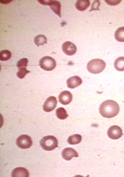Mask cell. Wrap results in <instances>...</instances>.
<instances>
[{"label":"cell","instance_id":"cell-1","mask_svg":"<svg viewBox=\"0 0 124 177\" xmlns=\"http://www.w3.org/2000/svg\"><path fill=\"white\" fill-rule=\"evenodd\" d=\"M119 106L115 101L112 100H106L100 104L99 111L103 117L110 118L115 117L118 113Z\"/></svg>","mask_w":124,"mask_h":177},{"label":"cell","instance_id":"cell-2","mask_svg":"<svg viewBox=\"0 0 124 177\" xmlns=\"http://www.w3.org/2000/svg\"><path fill=\"white\" fill-rule=\"evenodd\" d=\"M106 66L105 62L100 59H94L89 61L87 67V70L93 74H97L102 72Z\"/></svg>","mask_w":124,"mask_h":177},{"label":"cell","instance_id":"cell-3","mask_svg":"<svg viewBox=\"0 0 124 177\" xmlns=\"http://www.w3.org/2000/svg\"><path fill=\"white\" fill-rule=\"evenodd\" d=\"M40 144L44 150L51 151L58 147V142L54 136L48 135L43 137L40 140Z\"/></svg>","mask_w":124,"mask_h":177},{"label":"cell","instance_id":"cell-4","mask_svg":"<svg viewBox=\"0 0 124 177\" xmlns=\"http://www.w3.org/2000/svg\"><path fill=\"white\" fill-rule=\"evenodd\" d=\"M39 65L43 69L48 71L53 70L56 65V62L52 58L45 56L42 57L39 60Z\"/></svg>","mask_w":124,"mask_h":177},{"label":"cell","instance_id":"cell-5","mask_svg":"<svg viewBox=\"0 0 124 177\" xmlns=\"http://www.w3.org/2000/svg\"><path fill=\"white\" fill-rule=\"evenodd\" d=\"M32 141L31 137L26 135H23L17 137L16 144L19 148L23 149L29 148L32 145Z\"/></svg>","mask_w":124,"mask_h":177},{"label":"cell","instance_id":"cell-6","mask_svg":"<svg viewBox=\"0 0 124 177\" xmlns=\"http://www.w3.org/2000/svg\"><path fill=\"white\" fill-rule=\"evenodd\" d=\"M57 104L56 98L54 96H50L44 102L43 106V109L46 112H50L55 109Z\"/></svg>","mask_w":124,"mask_h":177},{"label":"cell","instance_id":"cell-7","mask_svg":"<svg viewBox=\"0 0 124 177\" xmlns=\"http://www.w3.org/2000/svg\"><path fill=\"white\" fill-rule=\"evenodd\" d=\"M108 137L112 139L116 140L120 138L123 135L122 129L117 125H113L110 127L107 131Z\"/></svg>","mask_w":124,"mask_h":177},{"label":"cell","instance_id":"cell-8","mask_svg":"<svg viewBox=\"0 0 124 177\" xmlns=\"http://www.w3.org/2000/svg\"><path fill=\"white\" fill-rule=\"evenodd\" d=\"M62 48L64 53L68 55H74L77 50L75 45L69 41H67L64 42L62 45Z\"/></svg>","mask_w":124,"mask_h":177},{"label":"cell","instance_id":"cell-9","mask_svg":"<svg viewBox=\"0 0 124 177\" xmlns=\"http://www.w3.org/2000/svg\"><path fill=\"white\" fill-rule=\"evenodd\" d=\"M58 99L59 101L61 104L66 105L71 102L72 99V96L70 91H64L59 94Z\"/></svg>","mask_w":124,"mask_h":177},{"label":"cell","instance_id":"cell-10","mask_svg":"<svg viewBox=\"0 0 124 177\" xmlns=\"http://www.w3.org/2000/svg\"><path fill=\"white\" fill-rule=\"evenodd\" d=\"M63 158L67 160H70L73 157H77L78 155L77 152L73 149L67 148L64 149L62 152Z\"/></svg>","mask_w":124,"mask_h":177},{"label":"cell","instance_id":"cell-11","mask_svg":"<svg viewBox=\"0 0 124 177\" xmlns=\"http://www.w3.org/2000/svg\"><path fill=\"white\" fill-rule=\"evenodd\" d=\"M82 83L81 78L78 76H75L70 77L67 80V87L74 88L81 85Z\"/></svg>","mask_w":124,"mask_h":177},{"label":"cell","instance_id":"cell-12","mask_svg":"<svg viewBox=\"0 0 124 177\" xmlns=\"http://www.w3.org/2000/svg\"><path fill=\"white\" fill-rule=\"evenodd\" d=\"M11 175L13 177H28L29 173L26 169L22 167H18L13 169Z\"/></svg>","mask_w":124,"mask_h":177},{"label":"cell","instance_id":"cell-13","mask_svg":"<svg viewBox=\"0 0 124 177\" xmlns=\"http://www.w3.org/2000/svg\"><path fill=\"white\" fill-rule=\"evenodd\" d=\"M48 5L55 14L61 17V5L59 1L56 0H49Z\"/></svg>","mask_w":124,"mask_h":177},{"label":"cell","instance_id":"cell-14","mask_svg":"<svg viewBox=\"0 0 124 177\" xmlns=\"http://www.w3.org/2000/svg\"><path fill=\"white\" fill-rule=\"evenodd\" d=\"M90 2L89 0H79L75 3L76 8L78 10L83 11L85 10L90 6Z\"/></svg>","mask_w":124,"mask_h":177},{"label":"cell","instance_id":"cell-15","mask_svg":"<svg viewBox=\"0 0 124 177\" xmlns=\"http://www.w3.org/2000/svg\"><path fill=\"white\" fill-rule=\"evenodd\" d=\"M114 66L118 71H124V57H120L117 58L114 62Z\"/></svg>","mask_w":124,"mask_h":177},{"label":"cell","instance_id":"cell-16","mask_svg":"<svg viewBox=\"0 0 124 177\" xmlns=\"http://www.w3.org/2000/svg\"><path fill=\"white\" fill-rule=\"evenodd\" d=\"M81 140V136L79 134H76L69 136L67 141L70 144L76 145L80 143Z\"/></svg>","mask_w":124,"mask_h":177},{"label":"cell","instance_id":"cell-17","mask_svg":"<svg viewBox=\"0 0 124 177\" xmlns=\"http://www.w3.org/2000/svg\"><path fill=\"white\" fill-rule=\"evenodd\" d=\"M115 39L120 42H124V27L118 28L115 33Z\"/></svg>","mask_w":124,"mask_h":177},{"label":"cell","instance_id":"cell-18","mask_svg":"<svg viewBox=\"0 0 124 177\" xmlns=\"http://www.w3.org/2000/svg\"><path fill=\"white\" fill-rule=\"evenodd\" d=\"M47 42V38L44 35H38L34 39V42L38 47L46 43Z\"/></svg>","mask_w":124,"mask_h":177},{"label":"cell","instance_id":"cell-19","mask_svg":"<svg viewBox=\"0 0 124 177\" xmlns=\"http://www.w3.org/2000/svg\"><path fill=\"white\" fill-rule=\"evenodd\" d=\"M57 117L60 119H65L67 118L68 115L65 109L62 107L57 108L56 111Z\"/></svg>","mask_w":124,"mask_h":177},{"label":"cell","instance_id":"cell-20","mask_svg":"<svg viewBox=\"0 0 124 177\" xmlns=\"http://www.w3.org/2000/svg\"><path fill=\"white\" fill-rule=\"evenodd\" d=\"M11 53L9 50H2L0 53V60L2 61L7 60L11 58Z\"/></svg>","mask_w":124,"mask_h":177},{"label":"cell","instance_id":"cell-21","mask_svg":"<svg viewBox=\"0 0 124 177\" xmlns=\"http://www.w3.org/2000/svg\"><path fill=\"white\" fill-rule=\"evenodd\" d=\"M28 60L26 58H23L19 60L17 62L16 66L18 69L22 68H26Z\"/></svg>","mask_w":124,"mask_h":177},{"label":"cell","instance_id":"cell-22","mask_svg":"<svg viewBox=\"0 0 124 177\" xmlns=\"http://www.w3.org/2000/svg\"><path fill=\"white\" fill-rule=\"evenodd\" d=\"M29 71L26 68H22L19 69L16 73V76L20 79L24 78L26 74L29 73Z\"/></svg>","mask_w":124,"mask_h":177},{"label":"cell","instance_id":"cell-23","mask_svg":"<svg viewBox=\"0 0 124 177\" xmlns=\"http://www.w3.org/2000/svg\"><path fill=\"white\" fill-rule=\"evenodd\" d=\"M100 5V2L99 0H96L94 1L91 6V7L90 11L93 10H99V7Z\"/></svg>","mask_w":124,"mask_h":177},{"label":"cell","instance_id":"cell-24","mask_svg":"<svg viewBox=\"0 0 124 177\" xmlns=\"http://www.w3.org/2000/svg\"><path fill=\"white\" fill-rule=\"evenodd\" d=\"M105 2L110 5H115L120 3L121 0H105Z\"/></svg>","mask_w":124,"mask_h":177},{"label":"cell","instance_id":"cell-25","mask_svg":"<svg viewBox=\"0 0 124 177\" xmlns=\"http://www.w3.org/2000/svg\"><path fill=\"white\" fill-rule=\"evenodd\" d=\"M38 1L41 4L44 5H48V4L49 0H38Z\"/></svg>","mask_w":124,"mask_h":177},{"label":"cell","instance_id":"cell-26","mask_svg":"<svg viewBox=\"0 0 124 177\" xmlns=\"http://www.w3.org/2000/svg\"><path fill=\"white\" fill-rule=\"evenodd\" d=\"M0 3L3 4H6L11 2L12 0H1L0 1Z\"/></svg>","mask_w":124,"mask_h":177}]
</instances>
